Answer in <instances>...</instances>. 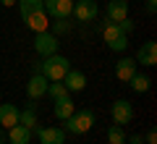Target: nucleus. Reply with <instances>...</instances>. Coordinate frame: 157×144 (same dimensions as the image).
Returning <instances> with one entry per match:
<instances>
[{
  "label": "nucleus",
  "instance_id": "1",
  "mask_svg": "<svg viewBox=\"0 0 157 144\" xmlns=\"http://www.w3.org/2000/svg\"><path fill=\"white\" fill-rule=\"evenodd\" d=\"M71 71V60L66 55H47L42 63H34V73H42L47 81H63V76Z\"/></svg>",
  "mask_w": 157,
  "mask_h": 144
},
{
  "label": "nucleus",
  "instance_id": "2",
  "mask_svg": "<svg viewBox=\"0 0 157 144\" xmlns=\"http://www.w3.org/2000/svg\"><path fill=\"white\" fill-rule=\"evenodd\" d=\"M102 42L110 47L113 53H123L126 47H128V34L121 32V26H118L115 21H107L102 24Z\"/></svg>",
  "mask_w": 157,
  "mask_h": 144
},
{
  "label": "nucleus",
  "instance_id": "3",
  "mask_svg": "<svg viewBox=\"0 0 157 144\" xmlns=\"http://www.w3.org/2000/svg\"><path fill=\"white\" fill-rule=\"evenodd\" d=\"M94 121H97V115H94V110H89V107H84V110H78V113H73L71 118H66V126H63V131L66 134H86L92 126H94Z\"/></svg>",
  "mask_w": 157,
  "mask_h": 144
},
{
  "label": "nucleus",
  "instance_id": "4",
  "mask_svg": "<svg viewBox=\"0 0 157 144\" xmlns=\"http://www.w3.org/2000/svg\"><path fill=\"white\" fill-rule=\"evenodd\" d=\"M58 37L55 34H50V32H37L34 34V50H37V55H42V58H47V55H55L58 53Z\"/></svg>",
  "mask_w": 157,
  "mask_h": 144
},
{
  "label": "nucleus",
  "instance_id": "5",
  "mask_svg": "<svg viewBox=\"0 0 157 144\" xmlns=\"http://www.w3.org/2000/svg\"><path fill=\"white\" fill-rule=\"evenodd\" d=\"M110 118H113L115 126H128L134 121V105L128 100H115L110 107Z\"/></svg>",
  "mask_w": 157,
  "mask_h": 144
},
{
  "label": "nucleus",
  "instance_id": "6",
  "mask_svg": "<svg viewBox=\"0 0 157 144\" xmlns=\"http://www.w3.org/2000/svg\"><path fill=\"white\" fill-rule=\"evenodd\" d=\"M71 16L76 18V21H94V18L100 16V6H97L94 0H76Z\"/></svg>",
  "mask_w": 157,
  "mask_h": 144
},
{
  "label": "nucleus",
  "instance_id": "7",
  "mask_svg": "<svg viewBox=\"0 0 157 144\" xmlns=\"http://www.w3.org/2000/svg\"><path fill=\"white\" fill-rule=\"evenodd\" d=\"M71 11H73V0H45V13L50 18L63 21L71 16Z\"/></svg>",
  "mask_w": 157,
  "mask_h": 144
},
{
  "label": "nucleus",
  "instance_id": "8",
  "mask_svg": "<svg viewBox=\"0 0 157 144\" xmlns=\"http://www.w3.org/2000/svg\"><path fill=\"white\" fill-rule=\"evenodd\" d=\"M134 60L141 63V66H147V68L157 66V42H155V39H147V42H141V47H139V53H136Z\"/></svg>",
  "mask_w": 157,
  "mask_h": 144
},
{
  "label": "nucleus",
  "instance_id": "9",
  "mask_svg": "<svg viewBox=\"0 0 157 144\" xmlns=\"http://www.w3.org/2000/svg\"><path fill=\"white\" fill-rule=\"evenodd\" d=\"M24 24H26L34 34H37V32H47V26H50V16L45 13V8H39V11L26 13V16H24Z\"/></svg>",
  "mask_w": 157,
  "mask_h": 144
},
{
  "label": "nucleus",
  "instance_id": "10",
  "mask_svg": "<svg viewBox=\"0 0 157 144\" xmlns=\"http://www.w3.org/2000/svg\"><path fill=\"white\" fill-rule=\"evenodd\" d=\"M47 79L42 76V73H32V79H29L26 84V97L29 100H39V97H45L47 94Z\"/></svg>",
  "mask_w": 157,
  "mask_h": 144
},
{
  "label": "nucleus",
  "instance_id": "11",
  "mask_svg": "<svg viewBox=\"0 0 157 144\" xmlns=\"http://www.w3.org/2000/svg\"><path fill=\"white\" fill-rule=\"evenodd\" d=\"M105 18L107 21H123V18H128V0H110L105 8Z\"/></svg>",
  "mask_w": 157,
  "mask_h": 144
},
{
  "label": "nucleus",
  "instance_id": "12",
  "mask_svg": "<svg viewBox=\"0 0 157 144\" xmlns=\"http://www.w3.org/2000/svg\"><path fill=\"white\" fill-rule=\"evenodd\" d=\"M39 144H66V131L60 126H45L37 131Z\"/></svg>",
  "mask_w": 157,
  "mask_h": 144
},
{
  "label": "nucleus",
  "instance_id": "13",
  "mask_svg": "<svg viewBox=\"0 0 157 144\" xmlns=\"http://www.w3.org/2000/svg\"><path fill=\"white\" fill-rule=\"evenodd\" d=\"M136 66H139V63H136L134 58H121V60L115 63V79L123 81V84H128L131 76L136 73Z\"/></svg>",
  "mask_w": 157,
  "mask_h": 144
},
{
  "label": "nucleus",
  "instance_id": "14",
  "mask_svg": "<svg viewBox=\"0 0 157 144\" xmlns=\"http://www.w3.org/2000/svg\"><path fill=\"white\" fill-rule=\"evenodd\" d=\"M55 105H52V113H55L58 121H66V118H71L73 113H76V105H73L71 94H66V97H58V100H52Z\"/></svg>",
  "mask_w": 157,
  "mask_h": 144
},
{
  "label": "nucleus",
  "instance_id": "15",
  "mask_svg": "<svg viewBox=\"0 0 157 144\" xmlns=\"http://www.w3.org/2000/svg\"><path fill=\"white\" fill-rule=\"evenodd\" d=\"M18 123V107L13 102H3L0 105V128H13Z\"/></svg>",
  "mask_w": 157,
  "mask_h": 144
},
{
  "label": "nucleus",
  "instance_id": "16",
  "mask_svg": "<svg viewBox=\"0 0 157 144\" xmlns=\"http://www.w3.org/2000/svg\"><path fill=\"white\" fill-rule=\"evenodd\" d=\"M32 134H34L32 128L16 123L13 128H8V131H6V139H8L11 144H29V142H32Z\"/></svg>",
  "mask_w": 157,
  "mask_h": 144
},
{
  "label": "nucleus",
  "instance_id": "17",
  "mask_svg": "<svg viewBox=\"0 0 157 144\" xmlns=\"http://www.w3.org/2000/svg\"><path fill=\"white\" fill-rule=\"evenodd\" d=\"M63 84H66L68 92H84V89H86V76L81 71H73V68H71V71L63 76Z\"/></svg>",
  "mask_w": 157,
  "mask_h": 144
},
{
  "label": "nucleus",
  "instance_id": "18",
  "mask_svg": "<svg viewBox=\"0 0 157 144\" xmlns=\"http://www.w3.org/2000/svg\"><path fill=\"white\" fill-rule=\"evenodd\" d=\"M18 123L26 128H37V105H34V100H29V105L24 107V110H18Z\"/></svg>",
  "mask_w": 157,
  "mask_h": 144
},
{
  "label": "nucleus",
  "instance_id": "19",
  "mask_svg": "<svg viewBox=\"0 0 157 144\" xmlns=\"http://www.w3.org/2000/svg\"><path fill=\"white\" fill-rule=\"evenodd\" d=\"M128 87L134 89L136 94H141V92H149V87H152V79H149V76H144V73H139V71H136L134 76H131Z\"/></svg>",
  "mask_w": 157,
  "mask_h": 144
},
{
  "label": "nucleus",
  "instance_id": "20",
  "mask_svg": "<svg viewBox=\"0 0 157 144\" xmlns=\"http://www.w3.org/2000/svg\"><path fill=\"white\" fill-rule=\"evenodd\" d=\"M107 144H126V131H123V126H115V123H113V126L107 128Z\"/></svg>",
  "mask_w": 157,
  "mask_h": 144
},
{
  "label": "nucleus",
  "instance_id": "21",
  "mask_svg": "<svg viewBox=\"0 0 157 144\" xmlns=\"http://www.w3.org/2000/svg\"><path fill=\"white\" fill-rule=\"evenodd\" d=\"M16 6H18V11H21V18H24L26 13L39 11V8H45V0H18Z\"/></svg>",
  "mask_w": 157,
  "mask_h": 144
},
{
  "label": "nucleus",
  "instance_id": "22",
  "mask_svg": "<svg viewBox=\"0 0 157 144\" xmlns=\"http://www.w3.org/2000/svg\"><path fill=\"white\" fill-rule=\"evenodd\" d=\"M47 94H50L52 100H58V97H66V94H71V92L66 89L63 81H50V84H47Z\"/></svg>",
  "mask_w": 157,
  "mask_h": 144
},
{
  "label": "nucleus",
  "instance_id": "23",
  "mask_svg": "<svg viewBox=\"0 0 157 144\" xmlns=\"http://www.w3.org/2000/svg\"><path fill=\"white\" fill-rule=\"evenodd\" d=\"M118 26H121V32H126V34L134 32V21H131V18H123V21H118Z\"/></svg>",
  "mask_w": 157,
  "mask_h": 144
},
{
  "label": "nucleus",
  "instance_id": "24",
  "mask_svg": "<svg viewBox=\"0 0 157 144\" xmlns=\"http://www.w3.org/2000/svg\"><path fill=\"white\" fill-rule=\"evenodd\" d=\"M144 144H157V131H155V128H149V131H147Z\"/></svg>",
  "mask_w": 157,
  "mask_h": 144
},
{
  "label": "nucleus",
  "instance_id": "25",
  "mask_svg": "<svg viewBox=\"0 0 157 144\" xmlns=\"http://www.w3.org/2000/svg\"><path fill=\"white\" fill-rule=\"evenodd\" d=\"M126 144H144V139L139 134H134V136H126Z\"/></svg>",
  "mask_w": 157,
  "mask_h": 144
},
{
  "label": "nucleus",
  "instance_id": "26",
  "mask_svg": "<svg viewBox=\"0 0 157 144\" xmlns=\"http://www.w3.org/2000/svg\"><path fill=\"white\" fill-rule=\"evenodd\" d=\"M144 3H147V11L155 16V11H157V0H144Z\"/></svg>",
  "mask_w": 157,
  "mask_h": 144
},
{
  "label": "nucleus",
  "instance_id": "27",
  "mask_svg": "<svg viewBox=\"0 0 157 144\" xmlns=\"http://www.w3.org/2000/svg\"><path fill=\"white\" fill-rule=\"evenodd\" d=\"M16 3H18V0H0V6H6V8H13Z\"/></svg>",
  "mask_w": 157,
  "mask_h": 144
},
{
  "label": "nucleus",
  "instance_id": "28",
  "mask_svg": "<svg viewBox=\"0 0 157 144\" xmlns=\"http://www.w3.org/2000/svg\"><path fill=\"white\" fill-rule=\"evenodd\" d=\"M8 139H6V128H0V144H6Z\"/></svg>",
  "mask_w": 157,
  "mask_h": 144
}]
</instances>
